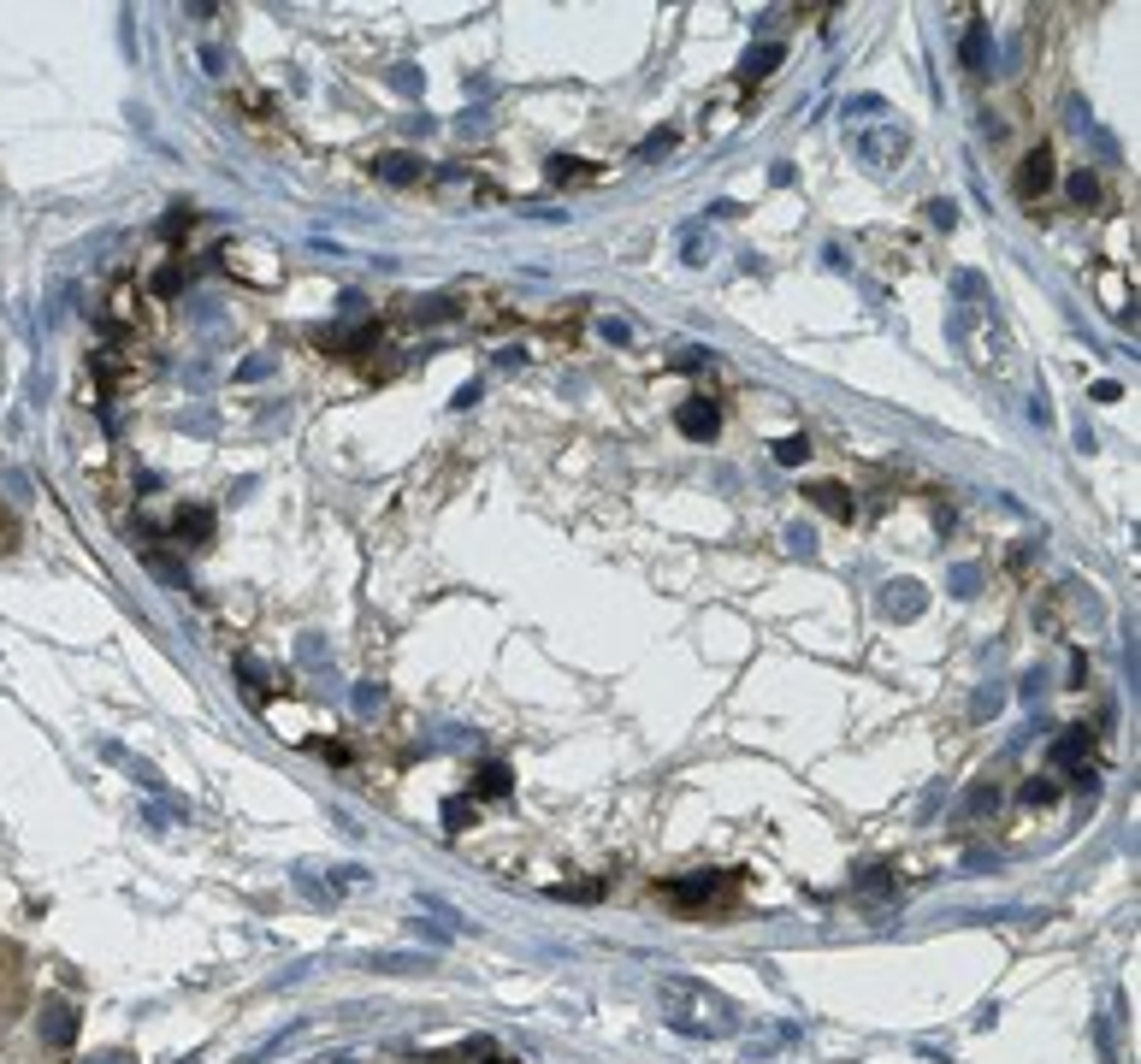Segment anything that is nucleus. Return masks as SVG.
<instances>
[{
  "label": "nucleus",
  "instance_id": "nucleus-10",
  "mask_svg": "<svg viewBox=\"0 0 1141 1064\" xmlns=\"http://www.w3.org/2000/svg\"><path fill=\"white\" fill-rule=\"evenodd\" d=\"M1065 763H1082V769H1088V733H1082V728H1070L1065 740L1053 745V769H1065Z\"/></svg>",
  "mask_w": 1141,
  "mask_h": 1064
},
{
  "label": "nucleus",
  "instance_id": "nucleus-20",
  "mask_svg": "<svg viewBox=\"0 0 1141 1064\" xmlns=\"http://www.w3.org/2000/svg\"><path fill=\"white\" fill-rule=\"evenodd\" d=\"M1070 195H1077V202H1094V195H1100V184H1094V172H1077V178H1070Z\"/></svg>",
  "mask_w": 1141,
  "mask_h": 1064
},
{
  "label": "nucleus",
  "instance_id": "nucleus-6",
  "mask_svg": "<svg viewBox=\"0 0 1141 1064\" xmlns=\"http://www.w3.org/2000/svg\"><path fill=\"white\" fill-rule=\"evenodd\" d=\"M172 533H178L184 544H207L214 539V509H207V502H184L178 521H172Z\"/></svg>",
  "mask_w": 1141,
  "mask_h": 1064
},
{
  "label": "nucleus",
  "instance_id": "nucleus-17",
  "mask_svg": "<svg viewBox=\"0 0 1141 1064\" xmlns=\"http://www.w3.org/2000/svg\"><path fill=\"white\" fill-rule=\"evenodd\" d=\"M444 828H450V834L474 828V804H467V799H444Z\"/></svg>",
  "mask_w": 1141,
  "mask_h": 1064
},
{
  "label": "nucleus",
  "instance_id": "nucleus-5",
  "mask_svg": "<svg viewBox=\"0 0 1141 1064\" xmlns=\"http://www.w3.org/2000/svg\"><path fill=\"white\" fill-rule=\"evenodd\" d=\"M42 1040H48V1047H72V1040H77V1017H72V1005H66V1000L42 1005Z\"/></svg>",
  "mask_w": 1141,
  "mask_h": 1064
},
{
  "label": "nucleus",
  "instance_id": "nucleus-8",
  "mask_svg": "<svg viewBox=\"0 0 1141 1064\" xmlns=\"http://www.w3.org/2000/svg\"><path fill=\"white\" fill-rule=\"evenodd\" d=\"M881 610H887L893 622H911V615H923V586H916V580H899V586H887Z\"/></svg>",
  "mask_w": 1141,
  "mask_h": 1064
},
{
  "label": "nucleus",
  "instance_id": "nucleus-1",
  "mask_svg": "<svg viewBox=\"0 0 1141 1064\" xmlns=\"http://www.w3.org/2000/svg\"><path fill=\"white\" fill-rule=\"evenodd\" d=\"M656 1005H663L668 1029L698 1035V1040H722V1035H734V1023H739L734 1005H727L716 988L692 981V976H663L656 981Z\"/></svg>",
  "mask_w": 1141,
  "mask_h": 1064
},
{
  "label": "nucleus",
  "instance_id": "nucleus-27",
  "mask_svg": "<svg viewBox=\"0 0 1141 1064\" xmlns=\"http://www.w3.org/2000/svg\"><path fill=\"white\" fill-rule=\"evenodd\" d=\"M497 1064H509V1059H497Z\"/></svg>",
  "mask_w": 1141,
  "mask_h": 1064
},
{
  "label": "nucleus",
  "instance_id": "nucleus-14",
  "mask_svg": "<svg viewBox=\"0 0 1141 1064\" xmlns=\"http://www.w3.org/2000/svg\"><path fill=\"white\" fill-rule=\"evenodd\" d=\"M964 65H970V72H982L987 65V25H970V37H964Z\"/></svg>",
  "mask_w": 1141,
  "mask_h": 1064
},
{
  "label": "nucleus",
  "instance_id": "nucleus-12",
  "mask_svg": "<svg viewBox=\"0 0 1141 1064\" xmlns=\"http://www.w3.org/2000/svg\"><path fill=\"white\" fill-rule=\"evenodd\" d=\"M509 787H515V775H509V769H503V763H486V769H479V781H474V792H479V799H503V792H509Z\"/></svg>",
  "mask_w": 1141,
  "mask_h": 1064
},
{
  "label": "nucleus",
  "instance_id": "nucleus-13",
  "mask_svg": "<svg viewBox=\"0 0 1141 1064\" xmlns=\"http://www.w3.org/2000/svg\"><path fill=\"white\" fill-rule=\"evenodd\" d=\"M379 172H385L391 184H415V178H420V160H415V155H385Z\"/></svg>",
  "mask_w": 1141,
  "mask_h": 1064
},
{
  "label": "nucleus",
  "instance_id": "nucleus-25",
  "mask_svg": "<svg viewBox=\"0 0 1141 1064\" xmlns=\"http://www.w3.org/2000/svg\"><path fill=\"white\" fill-rule=\"evenodd\" d=\"M160 231H167V237H178V231H190V214H184V207H178V214H172Z\"/></svg>",
  "mask_w": 1141,
  "mask_h": 1064
},
{
  "label": "nucleus",
  "instance_id": "nucleus-24",
  "mask_svg": "<svg viewBox=\"0 0 1141 1064\" xmlns=\"http://www.w3.org/2000/svg\"><path fill=\"white\" fill-rule=\"evenodd\" d=\"M928 219H935V225L947 231V225H952V202H928Z\"/></svg>",
  "mask_w": 1141,
  "mask_h": 1064
},
{
  "label": "nucleus",
  "instance_id": "nucleus-4",
  "mask_svg": "<svg viewBox=\"0 0 1141 1064\" xmlns=\"http://www.w3.org/2000/svg\"><path fill=\"white\" fill-rule=\"evenodd\" d=\"M905 143H911V136H905V125L887 119V131H881V136H857V155H864V166H893V160L905 155Z\"/></svg>",
  "mask_w": 1141,
  "mask_h": 1064
},
{
  "label": "nucleus",
  "instance_id": "nucleus-2",
  "mask_svg": "<svg viewBox=\"0 0 1141 1064\" xmlns=\"http://www.w3.org/2000/svg\"><path fill=\"white\" fill-rule=\"evenodd\" d=\"M663 899L680 910H710L734 899V875H692V881H663Z\"/></svg>",
  "mask_w": 1141,
  "mask_h": 1064
},
{
  "label": "nucleus",
  "instance_id": "nucleus-21",
  "mask_svg": "<svg viewBox=\"0 0 1141 1064\" xmlns=\"http://www.w3.org/2000/svg\"><path fill=\"white\" fill-rule=\"evenodd\" d=\"M786 544H793L798 556H810V551H817V533H810V526H793V533H786Z\"/></svg>",
  "mask_w": 1141,
  "mask_h": 1064
},
{
  "label": "nucleus",
  "instance_id": "nucleus-9",
  "mask_svg": "<svg viewBox=\"0 0 1141 1064\" xmlns=\"http://www.w3.org/2000/svg\"><path fill=\"white\" fill-rule=\"evenodd\" d=\"M781 60H786V48H781V42H763V48H751L746 60H739V72H746V77H769Z\"/></svg>",
  "mask_w": 1141,
  "mask_h": 1064
},
{
  "label": "nucleus",
  "instance_id": "nucleus-22",
  "mask_svg": "<svg viewBox=\"0 0 1141 1064\" xmlns=\"http://www.w3.org/2000/svg\"><path fill=\"white\" fill-rule=\"evenodd\" d=\"M1023 799H1029V804H1046V799H1053V781H1029V787H1023Z\"/></svg>",
  "mask_w": 1141,
  "mask_h": 1064
},
{
  "label": "nucleus",
  "instance_id": "nucleus-11",
  "mask_svg": "<svg viewBox=\"0 0 1141 1064\" xmlns=\"http://www.w3.org/2000/svg\"><path fill=\"white\" fill-rule=\"evenodd\" d=\"M810 497H817V509H828L834 521H852V491H840V485H810Z\"/></svg>",
  "mask_w": 1141,
  "mask_h": 1064
},
{
  "label": "nucleus",
  "instance_id": "nucleus-15",
  "mask_svg": "<svg viewBox=\"0 0 1141 1064\" xmlns=\"http://www.w3.org/2000/svg\"><path fill=\"white\" fill-rule=\"evenodd\" d=\"M332 344H337V349H349V355H361V349L379 344V325H356V332H337Z\"/></svg>",
  "mask_w": 1141,
  "mask_h": 1064
},
{
  "label": "nucleus",
  "instance_id": "nucleus-26",
  "mask_svg": "<svg viewBox=\"0 0 1141 1064\" xmlns=\"http://www.w3.org/2000/svg\"><path fill=\"white\" fill-rule=\"evenodd\" d=\"M96 1064H131V1059H125V1052H107V1059H96Z\"/></svg>",
  "mask_w": 1141,
  "mask_h": 1064
},
{
  "label": "nucleus",
  "instance_id": "nucleus-16",
  "mask_svg": "<svg viewBox=\"0 0 1141 1064\" xmlns=\"http://www.w3.org/2000/svg\"><path fill=\"white\" fill-rule=\"evenodd\" d=\"M18 539H25V526H18V514L0 502V556H13L18 551Z\"/></svg>",
  "mask_w": 1141,
  "mask_h": 1064
},
{
  "label": "nucleus",
  "instance_id": "nucleus-3",
  "mask_svg": "<svg viewBox=\"0 0 1141 1064\" xmlns=\"http://www.w3.org/2000/svg\"><path fill=\"white\" fill-rule=\"evenodd\" d=\"M675 426L687 432V438H716L722 432V408L710 403V396H692V403H680V414H675Z\"/></svg>",
  "mask_w": 1141,
  "mask_h": 1064
},
{
  "label": "nucleus",
  "instance_id": "nucleus-23",
  "mask_svg": "<svg viewBox=\"0 0 1141 1064\" xmlns=\"http://www.w3.org/2000/svg\"><path fill=\"white\" fill-rule=\"evenodd\" d=\"M178 285H184V273H178V266H167V273L155 278V290H160V296H172V290H178Z\"/></svg>",
  "mask_w": 1141,
  "mask_h": 1064
},
{
  "label": "nucleus",
  "instance_id": "nucleus-18",
  "mask_svg": "<svg viewBox=\"0 0 1141 1064\" xmlns=\"http://www.w3.org/2000/svg\"><path fill=\"white\" fill-rule=\"evenodd\" d=\"M805 455H810L805 438H781V443H775V462H781V467H798Z\"/></svg>",
  "mask_w": 1141,
  "mask_h": 1064
},
{
  "label": "nucleus",
  "instance_id": "nucleus-7",
  "mask_svg": "<svg viewBox=\"0 0 1141 1064\" xmlns=\"http://www.w3.org/2000/svg\"><path fill=\"white\" fill-rule=\"evenodd\" d=\"M1046 184H1053V148L1041 143L1029 160H1023V172H1017V195H1023V202H1029V195H1041Z\"/></svg>",
  "mask_w": 1141,
  "mask_h": 1064
},
{
  "label": "nucleus",
  "instance_id": "nucleus-19",
  "mask_svg": "<svg viewBox=\"0 0 1141 1064\" xmlns=\"http://www.w3.org/2000/svg\"><path fill=\"white\" fill-rule=\"evenodd\" d=\"M668 148H675V131H656V136H645L639 155H645V160H656V155H668Z\"/></svg>",
  "mask_w": 1141,
  "mask_h": 1064
}]
</instances>
